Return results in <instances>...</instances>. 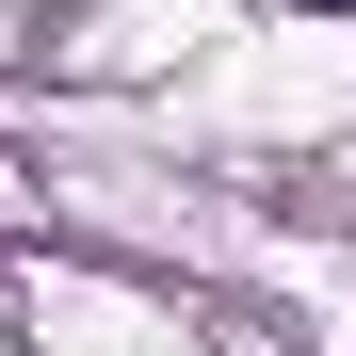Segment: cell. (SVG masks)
Returning <instances> with one entry per match:
<instances>
[{
    "label": "cell",
    "mask_w": 356,
    "mask_h": 356,
    "mask_svg": "<svg viewBox=\"0 0 356 356\" xmlns=\"http://www.w3.org/2000/svg\"><path fill=\"white\" fill-rule=\"evenodd\" d=\"M340 17H356V0H340Z\"/></svg>",
    "instance_id": "1"
}]
</instances>
